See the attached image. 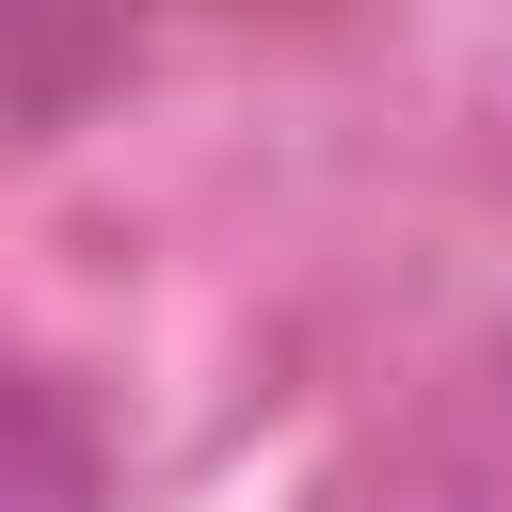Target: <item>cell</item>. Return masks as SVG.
Masks as SVG:
<instances>
[{
    "label": "cell",
    "instance_id": "cell-1",
    "mask_svg": "<svg viewBox=\"0 0 512 512\" xmlns=\"http://www.w3.org/2000/svg\"><path fill=\"white\" fill-rule=\"evenodd\" d=\"M32 512H80V464H64V416L32 400Z\"/></svg>",
    "mask_w": 512,
    "mask_h": 512
}]
</instances>
